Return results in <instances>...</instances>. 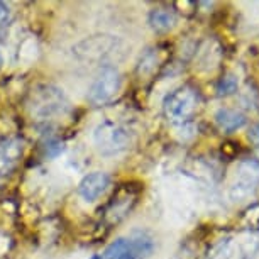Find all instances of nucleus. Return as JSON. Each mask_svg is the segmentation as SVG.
Wrapping results in <instances>:
<instances>
[{
  "label": "nucleus",
  "mask_w": 259,
  "mask_h": 259,
  "mask_svg": "<svg viewBox=\"0 0 259 259\" xmlns=\"http://www.w3.org/2000/svg\"><path fill=\"white\" fill-rule=\"evenodd\" d=\"M200 107L198 92L192 87L185 85L180 87L164 99L163 110L164 115L173 122V124H185L197 114Z\"/></svg>",
  "instance_id": "obj_1"
},
{
  "label": "nucleus",
  "mask_w": 259,
  "mask_h": 259,
  "mask_svg": "<svg viewBox=\"0 0 259 259\" xmlns=\"http://www.w3.org/2000/svg\"><path fill=\"white\" fill-rule=\"evenodd\" d=\"M133 131L112 120L102 122V124L95 127L94 133V143L97 149L105 156H112L120 153V151H125L133 144Z\"/></svg>",
  "instance_id": "obj_2"
},
{
  "label": "nucleus",
  "mask_w": 259,
  "mask_h": 259,
  "mask_svg": "<svg viewBox=\"0 0 259 259\" xmlns=\"http://www.w3.org/2000/svg\"><path fill=\"white\" fill-rule=\"evenodd\" d=\"M139 195L141 185H138V187H134L133 183L120 185V188L112 195V198L104 207V212H102V219H104L107 226H117V224L124 221L127 215H131V212L138 205Z\"/></svg>",
  "instance_id": "obj_3"
},
{
  "label": "nucleus",
  "mask_w": 259,
  "mask_h": 259,
  "mask_svg": "<svg viewBox=\"0 0 259 259\" xmlns=\"http://www.w3.org/2000/svg\"><path fill=\"white\" fill-rule=\"evenodd\" d=\"M68 102L60 89L53 85H42L32 90L29 99V110L34 117L46 120L58 114H61L66 109Z\"/></svg>",
  "instance_id": "obj_4"
},
{
  "label": "nucleus",
  "mask_w": 259,
  "mask_h": 259,
  "mask_svg": "<svg viewBox=\"0 0 259 259\" xmlns=\"http://www.w3.org/2000/svg\"><path fill=\"white\" fill-rule=\"evenodd\" d=\"M120 87H122V78L119 70L110 65L102 66V70L99 71L95 81L92 83L89 90V102L95 107L110 104L120 92Z\"/></svg>",
  "instance_id": "obj_5"
},
{
  "label": "nucleus",
  "mask_w": 259,
  "mask_h": 259,
  "mask_svg": "<svg viewBox=\"0 0 259 259\" xmlns=\"http://www.w3.org/2000/svg\"><path fill=\"white\" fill-rule=\"evenodd\" d=\"M117 39L110 36H94L89 37L85 41H81L80 45L75 46V53L80 60H95L102 61L104 58L110 56L112 51H115Z\"/></svg>",
  "instance_id": "obj_6"
},
{
  "label": "nucleus",
  "mask_w": 259,
  "mask_h": 259,
  "mask_svg": "<svg viewBox=\"0 0 259 259\" xmlns=\"http://www.w3.org/2000/svg\"><path fill=\"white\" fill-rule=\"evenodd\" d=\"M24 154V141L16 136L0 141V178H6L17 168Z\"/></svg>",
  "instance_id": "obj_7"
},
{
  "label": "nucleus",
  "mask_w": 259,
  "mask_h": 259,
  "mask_svg": "<svg viewBox=\"0 0 259 259\" xmlns=\"http://www.w3.org/2000/svg\"><path fill=\"white\" fill-rule=\"evenodd\" d=\"M110 187V177L102 171L87 175L78 185V193L85 202H95L97 198L105 193V190Z\"/></svg>",
  "instance_id": "obj_8"
},
{
  "label": "nucleus",
  "mask_w": 259,
  "mask_h": 259,
  "mask_svg": "<svg viewBox=\"0 0 259 259\" xmlns=\"http://www.w3.org/2000/svg\"><path fill=\"white\" fill-rule=\"evenodd\" d=\"M92 259H139L129 237H120L105 247V251Z\"/></svg>",
  "instance_id": "obj_9"
},
{
  "label": "nucleus",
  "mask_w": 259,
  "mask_h": 259,
  "mask_svg": "<svg viewBox=\"0 0 259 259\" xmlns=\"http://www.w3.org/2000/svg\"><path fill=\"white\" fill-rule=\"evenodd\" d=\"M215 122H217V125L221 127L224 133H234V131H237L246 125L247 119H246V115L239 110L221 109V110H217V114H215Z\"/></svg>",
  "instance_id": "obj_10"
},
{
  "label": "nucleus",
  "mask_w": 259,
  "mask_h": 259,
  "mask_svg": "<svg viewBox=\"0 0 259 259\" xmlns=\"http://www.w3.org/2000/svg\"><path fill=\"white\" fill-rule=\"evenodd\" d=\"M177 24V14L171 9H154L149 14V26L156 32H168Z\"/></svg>",
  "instance_id": "obj_11"
},
{
  "label": "nucleus",
  "mask_w": 259,
  "mask_h": 259,
  "mask_svg": "<svg viewBox=\"0 0 259 259\" xmlns=\"http://www.w3.org/2000/svg\"><path fill=\"white\" fill-rule=\"evenodd\" d=\"M12 26V11L7 4L0 2V45H6Z\"/></svg>",
  "instance_id": "obj_12"
},
{
  "label": "nucleus",
  "mask_w": 259,
  "mask_h": 259,
  "mask_svg": "<svg viewBox=\"0 0 259 259\" xmlns=\"http://www.w3.org/2000/svg\"><path fill=\"white\" fill-rule=\"evenodd\" d=\"M237 87H239L237 76L232 75V73H227V75H224L217 83V94L221 97L234 95L237 92Z\"/></svg>",
  "instance_id": "obj_13"
},
{
  "label": "nucleus",
  "mask_w": 259,
  "mask_h": 259,
  "mask_svg": "<svg viewBox=\"0 0 259 259\" xmlns=\"http://www.w3.org/2000/svg\"><path fill=\"white\" fill-rule=\"evenodd\" d=\"M247 139L252 146L259 148V122L251 125V129H249V133H247Z\"/></svg>",
  "instance_id": "obj_14"
},
{
  "label": "nucleus",
  "mask_w": 259,
  "mask_h": 259,
  "mask_svg": "<svg viewBox=\"0 0 259 259\" xmlns=\"http://www.w3.org/2000/svg\"><path fill=\"white\" fill-rule=\"evenodd\" d=\"M2 63H4V61H2V55H0V68H2Z\"/></svg>",
  "instance_id": "obj_15"
}]
</instances>
